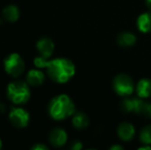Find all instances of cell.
Returning <instances> with one entry per match:
<instances>
[{"label":"cell","mask_w":151,"mask_h":150,"mask_svg":"<svg viewBox=\"0 0 151 150\" xmlns=\"http://www.w3.org/2000/svg\"><path fill=\"white\" fill-rule=\"evenodd\" d=\"M8 116L12 126L18 128H26L30 121V114L23 108H12Z\"/></svg>","instance_id":"8992f818"},{"label":"cell","mask_w":151,"mask_h":150,"mask_svg":"<svg viewBox=\"0 0 151 150\" xmlns=\"http://www.w3.org/2000/svg\"><path fill=\"white\" fill-rule=\"evenodd\" d=\"M140 140L143 144L151 145V124L144 126L140 133Z\"/></svg>","instance_id":"e0dca14e"},{"label":"cell","mask_w":151,"mask_h":150,"mask_svg":"<svg viewBox=\"0 0 151 150\" xmlns=\"http://www.w3.org/2000/svg\"><path fill=\"white\" fill-rule=\"evenodd\" d=\"M48 61H50L48 59L43 58L42 56L36 57V58L34 59V65H35L37 68H46Z\"/></svg>","instance_id":"ac0fdd59"},{"label":"cell","mask_w":151,"mask_h":150,"mask_svg":"<svg viewBox=\"0 0 151 150\" xmlns=\"http://www.w3.org/2000/svg\"><path fill=\"white\" fill-rule=\"evenodd\" d=\"M45 80V76L43 72L38 69H32L27 74V83L31 86L41 85Z\"/></svg>","instance_id":"7c38bea8"},{"label":"cell","mask_w":151,"mask_h":150,"mask_svg":"<svg viewBox=\"0 0 151 150\" xmlns=\"http://www.w3.org/2000/svg\"><path fill=\"white\" fill-rule=\"evenodd\" d=\"M47 111L52 119L60 121L75 113V105L68 95H59L50 100Z\"/></svg>","instance_id":"7a4b0ae2"},{"label":"cell","mask_w":151,"mask_h":150,"mask_svg":"<svg viewBox=\"0 0 151 150\" xmlns=\"http://www.w3.org/2000/svg\"><path fill=\"white\" fill-rule=\"evenodd\" d=\"M4 70L12 77H19L25 71V62L17 52L10 54L3 61Z\"/></svg>","instance_id":"5b68a950"},{"label":"cell","mask_w":151,"mask_h":150,"mask_svg":"<svg viewBox=\"0 0 151 150\" xmlns=\"http://www.w3.org/2000/svg\"><path fill=\"white\" fill-rule=\"evenodd\" d=\"M146 4H147V7L151 10V0H146Z\"/></svg>","instance_id":"603a6c76"},{"label":"cell","mask_w":151,"mask_h":150,"mask_svg":"<svg viewBox=\"0 0 151 150\" xmlns=\"http://www.w3.org/2000/svg\"><path fill=\"white\" fill-rule=\"evenodd\" d=\"M81 148H82V143L79 142V141H75L71 146L72 150H80Z\"/></svg>","instance_id":"44dd1931"},{"label":"cell","mask_w":151,"mask_h":150,"mask_svg":"<svg viewBox=\"0 0 151 150\" xmlns=\"http://www.w3.org/2000/svg\"><path fill=\"white\" fill-rule=\"evenodd\" d=\"M47 74L52 81L57 83L68 82L76 72L74 63L66 58H57L50 60L46 66Z\"/></svg>","instance_id":"6da1fadb"},{"label":"cell","mask_w":151,"mask_h":150,"mask_svg":"<svg viewBox=\"0 0 151 150\" xmlns=\"http://www.w3.org/2000/svg\"><path fill=\"white\" fill-rule=\"evenodd\" d=\"M144 101L142 98L138 97V98H125L124 100L121 102V109L122 111L127 113H139L141 114L142 107H143Z\"/></svg>","instance_id":"52a82bcc"},{"label":"cell","mask_w":151,"mask_h":150,"mask_svg":"<svg viewBox=\"0 0 151 150\" xmlns=\"http://www.w3.org/2000/svg\"><path fill=\"white\" fill-rule=\"evenodd\" d=\"M136 41H137V37L131 32H122L117 36V43L120 46H124V47L133 46L136 43Z\"/></svg>","instance_id":"9a60e30c"},{"label":"cell","mask_w":151,"mask_h":150,"mask_svg":"<svg viewBox=\"0 0 151 150\" xmlns=\"http://www.w3.org/2000/svg\"><path fill=\"white\" fill-rule=\"evenodd\" d=\"M110 149L111 150H116V149H123L122 146H120V145H113V146L110 147Z\"/></svg>","instance_id":"7402d4cb"},{"label":"cell","mask_w":151,"mask_h":150,"mask_svg":"<svg viewBox=\"0 0 151 150\" xmlns=\"http://www.w3.org/2000/svg\"><path fill=\"white\" fill-rule=\"evenodd\" d=\"M36 48H37L40 56H42L43 58L50 59L55 50V43L50 38L43 37L37 41Z\"/></svg>","instance_id":"ba28073f"},{"label":"cell","mask_w":151,"mask_h":150,"mask_svg":"<svg viewBox=\"0 0 151 150\" xmlns=\"http://www.w3.org/2000/svg\"><path fill=\"white\" fill-rule=\"evenodd\" d=\"M136 130L134 126L129 122H121L117 128V135L120 140L122 141H131L135 137Z\"/></svg>","instance_id":"30bf717a"},{"label":"cell","mask_w":151,"mask_h":150,"mask_svg":"<svg viewBox=\"0 0 151 150\" xmlns=\"http://www.w3.org/2000/svg\"><path fill=\"white\" fill-rule=\"evenodd\" d=\"M137 27L140 32H151V12H144L137 19Z\"/></svg>","instance_id":"4fadbf2b"},{"label":"cell","mask_w":151,"mask_h":150,"mask_svg":"<svg viewBox=\"0 0 151 150\" xmlns=\"http://www.w3.org/2000/svg\"><path fill=\"white\" fill-rule=\"evenodd\" d=\"M6 92H7L8 99L17 105L25 104L28 102L31 97L29 84L20 80L10 82L7 85Z\"/></svg>","instance_id":"3957f363"},{"label":"cell","mask_w":151,"mask_h":150,"mask_svg":"<svg viewBox=\"0 0 151 150\" xmlns=\"http://www.w3.org/2000/svg\"><path fill=\"white\" fill-rule=\"evenodd\" d=\"M141 114L147 116V117H151V103L144 102L143 107H142Z\"/></svg>","instance_id":"d6986e66"},{"label":"cell","mask_w":151,"mask_h":150,"mask_svg":"<svg viewBox=\"0 0 151 150\" xmlns=\"http://www.w3.org/2000/svg\"><path fill=\"white\" fill-rule=\"evenodd\" d=\"M113 90L118 96L129 97L136 90L134 80L131 76L124 73L118 74L113 79Z\"/></svg>","instance_id":"277c9868"},{"label":"cell","mask_w":151,"mask_h":150,"mask_svg":"<svg viewBox=\"0 0 151 150\" xmlns=\"http://www.w3.org/2000/svg\"><path fill=\"white\" fill-rule=\"evenodd\" d=\"M2 148V141H1V139H0V149Z\"/></svg>","instance_id":"cb8c5ba5"},{"label":"cell","mask_w":151,"mask_h":150,"mask_svg":"<svg viewBox=\"0 0 151 150\" xmlns=\"http://www.w3.org/2000/svg\"><path fill=\"white\" fill-rule=\"evenodd\" d=\"M72 123H73L74 128H78V130H82L86 128L90 124V119H88V115L82 112H78L73 114V118H72Z\"/></svg>","instance_id":"2e32d148"},{"label":"cell","mask_w":151,"mask_h":150,"mask_svg":"<svg viewBox=\"0 0 151 150\" xmlns=\"http://www.w3.org/2000/svg\"><path fill=\"white\" fill-rule=\"evenodd\" d=\"M68 136L66 131L61 128H56L50 134V142L54 147H62L66 144Z\"/></svg>","instance_id":"9c48e42d"},{"label":"cell","mask_w":151,"mask_h":150,"mask_svg":"<svg viewBox=\"0 0 151 150\" xmlns=\"http://www.w3.org/2000/svg\"><path fill=\"white\" fill-rule=\"evenodd\" d=\"M2 14H3V18L7 22L14 23L17 22L19 20V18H20V10H19L18 6L12 4V5H8L4 8L3 11H2Z\"/></svg>","instance_id":"5bb4252c"},{"label":"cell","mask_w":151,"mask_h":150,"mask_svg":"<svg viewBox=\"0 0 151 150\" xmlns=\"http://www.w3.org/2000/svg\"><path fill=\"white\" fill-rule=\"evenodd\" d=\"M31 150H48V147L44 144H35L31 147Z\"/></svg>","instance_id":"ffe728a7"},{"label":"cell","mask_w":151,"mask_h":150,"mask_svg":"<svg viewBox=\"0 0 151 150\" xmlns=\"http://www.w3.org/2000/svg\"><path fill=\"white\" fill-rule=\"evenodd\" d=\"M136 93L138 97L146 99L151 97V79L150 78H142L136 84Z\"/></svg>","instance_id":"8fae6325"}]
</instances>
